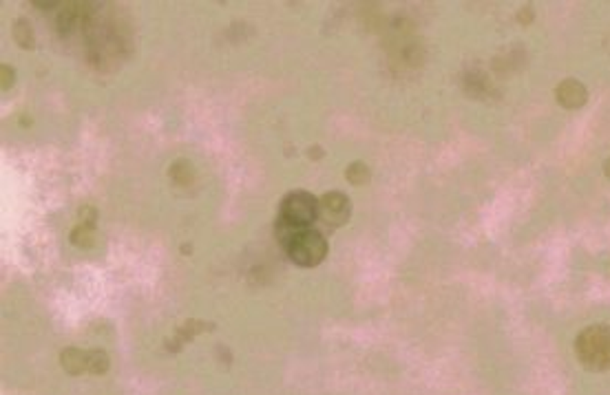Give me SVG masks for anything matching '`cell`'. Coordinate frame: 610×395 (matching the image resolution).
I'll return each instance as SVG.
<instances>
[{
  "label": "cell",
  "instance_id": "obj_1",
  "mask_svg": "<svg viewBox=\"0 0 610 395\" xmlns=\"http://www.w3.org/2000/svg\"><path fill=\"white\" fill-rule=\"evenodd\" d=\"M575 356L590 373L610 371V325H590L575 338Z\"/></svg>",
  "mask_w": 610,
  "mask_h": 395
},
{
  "label": "cell",
  "instance_id": "obj_2",
  "mask_svg": "<svg viewBox=\"0 0 610 395\" xmlns=\"http://www.w3.org/2000/svg\"><path fill=\"white\" fill-rule=\"evenodd\" d=\"M327 252H330L327 239L323 236L321 230H316V227H305V230H301L292 239V243L285 248L287 258L299 267L321 265L325 261Z\"/></svg>",
  "mask_w": 610,
  "mask_h": 395
},
{
  "label": "cell",
  "instance_id": "obj_3",
  "mask_svg": "<svg viewBox=\"0 0 610 395\" xmlns=\"http://www.w3.org/2000/svg\"><path fill=\"white\" fill-rule=\"evenodd\" d=\"M277 219L287 223V225L297 227V230L312 227V223L318 219V199L308 190L287 192L281 199Z\"/></svg>",
  "mask_w": 610,
  "mask_h": 395
},
{
  "label": "cell",
  "instance_id": "obj_4",
  "mask_svg": "<svg viewBox=\"0 0 610 395\" xmlns=\"http://www.w3.org/2000/svg\"><path fill=\"white\" fill-rule=\"evenodd\" d=\"M352 217V201L341 190H330L318 196V219L327 227H341Z\"/></svg>",
  "mask_w": 610,
  "mask_h": 395
},
{
  "label": "cell",
  "instance_id": "obj_5",
  "mask_svg": "<svg viewBox=\"0 0 610 395\" xmlns=\"http://www.w3.org/2000/svg\"><path fill=\"white\" fill-rule=\"evenodd\" d=\"M555 100L564 106V109L577 111V109H582V106L586 104L588 91H586V86L579 82V80L566 78V80H562V82L557 84V88H555Z\"/></svg>",
  "mask_w": 610,
  "mask_h": 395
},
{
  "label": "cell",
  "instance_id": "obj_6",
  "mask_svg": "<svg viewBox=\"0 0 610 395\" xmlns=\"http://www.w3.org/2000/svg\"><path fill=\"white\" fill-rule=\"evenodd\" d=\"M60 367L69 375H80L86 371V352L78 347H65L60 352Z\"/></svg>",
  "mask_w": 610,
  "mask_h": 395
},
{
  "label": "cell",
  "instance_id": "obj_7",
  "mask_svg": "<svg viewBox=\"0 0 610 395\" xmlns=\"http://www.w3.org/2000/svg\"><path fill=\"white\" fill-rule=\"evenodd\" d=\"M11 36H13V42H16L20 49H34L36 47L34 29H32V25H29V20H25V18H18L16 22H13Z\"/></svg>",
  "mask_w": 610,
  "mask_h": 395
},
{
  "label": "cell",
  "instance_id": "obj_8",
  "mask_svg": "<svg viewBox=\"0 0 610 395\" xmlns=\"http://www.w3.org/2000/svg\"><path fill=\"white\" fill-rule=\"evenodd\" d=\"M109 354L104 349H89L86 352V371L91 375H102L109 371Z\"/></svg>",
  "mask_w": 610,
  "mask_h": 395
},
{
  "label": "cell",
  "instance_id": "obj_9",
  "mask_svg": "<svg viewBox=\"0 0 610 395\" xmlns=\"http://www.w3.org/2000/svg\"><path fill=\"white\" fill-rule=\"evenodd\" d=\"M169 177L175 181L177 186H188V184H193V179H195L193 163H190L188 159H177V161H173V166L169 168Z\"/></svg>",
  "mask_w": 610,
  "mask_h": 395
},
{
  "label": "cell",
  "instance_id": "obj_10",
  "mask_svg": "<svg viewBox=\"0 0 610 395\" xmlns=\"http://www.w3.org/2000/svg\"><path fill=\"white\" fill-rule=\"evenodd\" d=\"M69 239H71V243H73L75 248L89 250V248H93V246H96V227L80 223V225H75L73 230H71Z\"/></svg>",
  "mask_w": 610,
  "mask_h": 395
},
{
  "label": "cell",
  "instance_id": "obj_11",
  "mask_svg": "<svg viewBox=\"0 0 610 395\" xmlns=\"http://www.w3.org/2000/svg\"><path fill=\"white\" fill-rule=\"evenodd\" d=\"M345 179H347L352 186H365V184H370L372 170H370V166L365 163V161H352V163H349L347 168H345Z\"/></svg>",
  "mask_w": 610,
  "mask_h": 395
},
{
  "label": "cell",
  "instance_id": "obj_12",
  "mask_svg": "<svg viewBox=\"0 0 610 395\" xmlns=\"http://www.w3.org/2000/svg\"><path fill=\"white\" fill-rule=\"evenodd\" d=\"M212 329H215V325H212V323H204V321H195V318H190V321H186L184 325L177 327L175 336H179L184 342H188V340H193L197 336V333L212 331Z\"/></svg>",
  "mask_w": 610,
  "mask_h": 395
},
{
  "label": "cell",
  "instance_id": "obj_13",
  "mask_svg": "<svg viewBox=\"0 0 610 395\" xmlns=\"http://www.w3.org/2000/svg\"><path fill=\"white\" fill-rule=\"evenodd\" d=\"M78 20H80V9L78 7H65L58 13V32L69 34L71 29L78 25Z\"/></svg>",
  "mask_w": 610,
  "mask_h": 395
},
{
  "label": "cell",
  "instance_id": "obj_14",
  "mask_svg": "<svg viewBox=\"0 0 610 395\" xmlns=\"http://www.w3.org/2000/svg\"><path fill=\"white\" fill-rule=\"evenodd\" d=\"M78 217H80V223H84V225H91V227H96V223H98V210L93 208V206H82L80 210H78Z\"/></svg>",
  "mask_w": 610,
  "mask_h": 395
},
{
  "label": "cell",
  "instance_id": "obj_15",
  "mask_svg": "<svg viewBox=\"0 0 610 395\" xmlns=\"http://www.w3.org/2000/svg\"><path fill=\"white\" fill-rule=\"evenodd\" d=\"M0 75H3V80H0L3 84L0 86H3V91H9L13 86V82H16V71H13V67H9V65H3L0 67Z\"/></svg>",
  "mask_w": 610,
  "mask_h": 395
},
{
  "label": "cell",
  "instance_id": "obj_16",
  "mask_svg": "<svg viewBox=\"0 0 610 395\" xmlns=\"http://www.w3.org/2000/svg\"><path fill=\"white\" fill-rule=\"evenodd\" d=\"M323 155H325V153H323V148H321V146H310V148H308V157L314 159V161L323 159Z\"/></svg>",
  "mask_w": 610,
  "mask_h": 395
},
{
  "label": "cell",
  "instance_id": "obj_17",
  "mask_svg": "<svg viewBox=\"0 0 610 395\" xmlns=\"http://www.w3.org/2000/svg\"><path fill=\"white\" fill-rule=\"evenodd\" d=\"M517 18H520V20H522L524 25H526V22H531V18H533V11H531L528 7H524V9H522L520 13H517Z\"/></svg>",
  "mask_w": 610,
  "mask_h": 395
},
{
  "label": "cell",
  "instance_id": "obj_18",
  "mask_svg": "<svg viewBox=\"0 0 610 395\" xmlns=\"http://www.w3.org/2000/svg\"><path fill=\"white\" fill-rule=\"evenodd\" d=\"M20 124H22V126H32V117H29V115H22V117H20Z\"/></svg>",
  "mask_w": 610,
  "mask_h": 395
},
{
  "label": "cell",
  "instance_id": "obj_19",
  "mask_svg": "<svg viewBox=\"0 0 610 395\" xmlns=\"http://www.w3.org/2000/svg\"><path fill=\"white\" fill-rule=\"evenodd\" d=\"M190 250H193L190 243H184V246H181V252H184V254H190Z\"/></svg>",
  "mask_w": 610,
  "mask_h": 395
},
{
  "label": "cell",
  "instance_id": "obj_20",
  "mask_svg": "<svg viewBox=\"0 0 610 395\" xmlns=\"http://www.w3.org/2000/svg\"><path fill=\"white\" fill-rule=\"evenodd\" d=\"M606 175H608V177H610V159H608V161H606Z\"/></svg>",
  "mask_w": 610,
  "mask_h": 395
}]
</instances>
